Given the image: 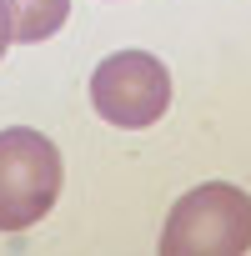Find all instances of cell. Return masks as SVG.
Masks as SVG:
<instances>
[{
  "instance_id": "6da1fadb",
  "label": "cell",
  "mask_w": 251,
  "mask_h": 256,
  "mask_svg": "<svg viewBox=\"0 0 251 256\" xmlns=\"http://www.w3.org/2000/svg\"><path fill=\"white\" fill-rule=\"evenodd\" d=\"M161 251L166 256H241V251H251V196L231 181L191 186L161 226Z\"/></svg>"
},
{
  "instance_id": "7a4b0ae2",
  "label": "cell",
  "mask_w": 251,
  "mask_h": 256,
  "mask_svg": "<svg viewBox=\"0 0 251 256\" xmlns=\"http://www.w3.org/2000/svg\"><path fill=\"white\" fill-rule=\"evenodd\" d=\"M60 151L30 126L0 131V231H30L56 211L60 196Z\"/></svg>"
},
{
  "instance_id": "3957f363",
  "label": "cell",
  "mask_w": 251,
  "mask_h": 256,
  "mask_svg": "<svg viewBox=\"0 0 251 256\" xmlns=\"http://www.w3.org/2000/svg\"><path fill=\"white\" fill-rule=\"evenodd\" d=\"M90 106L106 126L146 131L171 110V70L151 50H116L90 70Z\"/></svg>"
},
{
  "instance_id": "277c9868",
  "label": "cell",
  "mask_w": 251,
  "mask_h": 256,
  "mask_svg": "<svg viewBox=\"0 0 251 256\" xmlns=\"http://www.w3.org/2000/svg\"><path fill=\"white\" fill-rule=\"evenodd\" d=\"M6 6H10V26L20 46H40L70 20V0H6Z\"/></svg>"
},
{
  "instance_id": "5b68a950",
  "label": "cell",
  "mask_w": 251,
  "mask_h": 256,
  "mask_svg": "<svg viewBox=\"0 0 251 256\" xmlns=\"http://www.w3.org/2000/svg\"><path fill=\"white\" fill-rule=\"evenodd\" d=\"M10 40H16V26H10V6L0 0V56L10 50Z\"/></svg>"
}]
</instances>
